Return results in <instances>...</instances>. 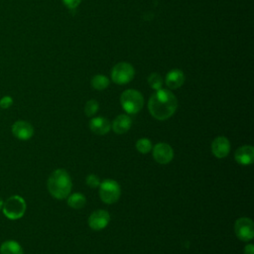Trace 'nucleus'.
<instances>
[{
  "instance_id": "1",
  "label": "nucleus",
  "mask_w": 254,
  "mask_h": 254,
  "mask_svg": "<svg viewBox=\"0 0 254 254\" xmlns=\"http://www.w3.org/2000/svg\"><path fill=\"white\" fill-rule=\"evenodd\" d=\"M178 100L174 93L167 89H158L151 95L148 101V109L151 115L158 120L170 118L177 110Z\"/></svg>"
},
{
  "instance_id": "2",
  "label": "nucleus",
  "mask_w": 254,
  "mask_h": 254,
  "mask_svg": "<svg viewBox=\"0 0 254 254\" xmlns=\"http://www.w3.org/2000/svg\"><path fill=\"white\" fill-rule=\"evenodd\" d=\"M47 186L52 196L58 199H64L70 193L72 183L65 170L58 169L50 175Z\"/></svg>"
},
{
  "instance_id": "3",
  "label": "nucleus",
  "mask_w": 254,
  "mask_h": 254,
  "mask_svg": "<svg viewBox=\"0 0 254 254\" xmlns=\"http://www.w3.org/2000/svg\"><path fill=\"white\" fill-rule=\"evenodd\" d=\"M120 103L123 109L129 114L138 113L144 104L143 95L135 89H127L120 96Z\"/></svg>"
},
{
  "instance_id": "4",
  "label": "nucleus",
  "mask_w": 254,
  "mask_h": 254,
  "mask_svg": "<svg viewBox=\"0 0 254 254\" xmlns=\"http://www.w3.org/2000/svg\"><path fill=\"white\" fill-rule=\"evenodd\" d=\"M2 211L4 215L11 220L21 218L26 211V202L20 195H12L3 203Z\"/></svg>"
},
{
  "instance_id": "5",
  "label": "nucleus",
  "mask_w": 254,
  "mask_h": 254,
  "mask_svg": "<svg viewBox=\"0 0 254 254\" xmlns=\"http://www.w3.org/2000/svg\"><path fill=\"white\" fill-rule=\"evenodd\" d=\"M121 195L119 184L113 180H105L99 185V196L107 204L115 203Z\"/></svg>"
},
{
  "instance_id": "6",
  "label": "nucleus",
  "mask_w": 254,
  "mask_h": 254,
  "mask_svg": "<svg viewBox=\"0 0 254 254\" xmlns=\"http://www.w3.org/2000/svg\"><path fill=\"white\" fill-rule=\"evenodd\" d=\"M135 71L129 63H118L114 65L111 71V78L117 84H125L132 80Z\"/></svg>"
},
{
  "instance_id": "7",
  "label": "nucleus",
  "mask_w": 254,
  "mask_h": 254,
  "mask_svg": "<svg viewBox=\"0 0 254 254\" xmlns=\"http://www.w3.org/2000/svg\"><path fill=\"white\" fill-rule=\"evenodd\" d=\"M234 231L242 241H250L254 237V223L249 217H240L235 221Z\"/></svg>"
},
{
  "instance_id": "8",
  "label": "nucleus",
  "mask_w": 254,
  "mask_h": 254,
  "mask_svg": "<svg viewBox=\"0 0 254 254\" xmlns=\"http://www.w3.org/2000/svg\"><path fill=\"white\" fill-rule=\"evenodd\" d=\"M153 157L159 164H169L174 158V150L167 143H158L153 148Z\"/></svg>"
},
{
  "instance_id": "9",
  "label": "nucleus",
  "mask_w": 254,
  "mask_h": 254,
  "mask_svg": "<svg viewBox=\"0 0 254 254\" xmlns=\"http://www.w3.org/2000/svg\"><path fill=\"white\" fill-rule=\"evenodd\" d=\"M110 221V214L104 209L93 211L88 217V225L93 230H101L105 228Z\"/></svg>"
},
{
  "instance_id": "10",
  "label": "nucleus",
  "mask_w": 254,
  "mask_h": 254,
  "mask_svg": "<svg viewBox=\"0 0 254 254\" xmlns=\"http://www.w3.org/2000/svg\"><path fill=\"white\" fill-rule=\"evenodd\" d=\"M12 133L19 140H29L34 135L33 126L24 120H18L12 125Z\"/></svg>"
},
{
  "instance_id": "11",
  "label": "nucleus",
  "mask_w": 254,
  "mask_h": 254,
  "mask_svg": "<svg viewBox=\"0 0 254 254\" xmlns=\"http://www.w3.org/2000/svg\"><path fill=\"white\" fill-rule=\"evenodd\" d=\"M211 152L218 159L225 158L230 152V142L224 136L216 137L211 143Z\"/></svg>"
},
{
  "instance_id": "12",
  "label": "nucleus",
  "mask_w": 254,
  "mask_h": 254,
  "mask_svg": "<svg viewBox=\"0 0 254 254\" xmlns=\"http://www.w3.org/2000/svg\"><path fill=\"white\" fill-rule=\"evenodd\" d=\"M234 159L240 165H251L254 161V148L251 145L241 146L236 150Z\"/></svg>"
},
{
  "instance_id": "13",
  "label": "nucleus",
  "mask_w": 254,
  "mask_h": 254,
  "mask_svg": "<svg viewBox=\"0 0 254 254\" xmlns=\"http://www.w3.org/2000/svg\"><path fill=\"white\" fill-rule=\"evenodd\" d=\"M89 128L96 135H105L110 131L111 124L104 117H94L89 122Z\"/></svg>"
},
{
  "instance_id": "14",
  "label": "nucleus",
  "mask_w": 254,
  "mask_h": 254,
  "mask_svg": "<svg viewBox=\"0 0 254 254\" xmlns=\"http://www.w3.org/2000/svg\"><path fill=\"white\" fill-rule=\"evenodd\" d=\"M185 81V74L181 69L174 68L166 75V84L169 88L176 89L183 85Z\"/></svg>"
},
{
  "instance_id": "15",
  "label": "nucleus",
  "mask_w": 254,
  "mask_h": 254,
  "mask_svg": "<svg viewBox=\"0 0 254 254\" xmlns=\"http://www.w3.org/2000/svg\"><path fill=\"white\" fill-rule=\"evenodd\" d=\"M132 120L131 118L126 114H120L118 115L113 123H112V129L116 134H124L131 128Z\"/></svg>"
},
{
  "instance_id": "16",
  "label": "nucleus",
  "mask_w": 254,
  "mask_h": 254,
  "mask_svg": "<svg viewBox=\"0 0 254 254\" xmlns=\"http://www.w3.org/2000/svg\"><path fill=\"white\" fill-rule=\"evenodd\" d=\"M1 254H23L22 246L15 240L4 241L0 246Z\"/></svg>"
},
{
  "instance_id": "17",
  "label": "nucleus",
  "mask_w": 254,
  "mask_h": 254,
  "mask_svg": "<svg viewBox=\"0 0 254 254\" xmlns=\"http://www.w3.org/2000/svg\"><path fill=\"white\" fill-rule=\"evenodd\" d=\"M86 203V198L81 192H74L70 194L67 198V204L74 208V209H79L82 208Z\"/></svg>"
},
{
  "instance_id": "18",
  "label": "nucleus",
  "mask_w": 254,
  "mask_h": 254,
  "mask_svg": "<svg viewBox=\"0 0 254 254\" xmlns=\"http://www.w3.org/2000/svg\"><path fill=\"white\" fill-rule=\"evenodd\" d=\"M108 84H109L108 77H106L105 75H102V74H97V75L93 76L91 79V86L97 90L105 89L108 86Z\"/></svg>"
},
{
  "instance_id": "19",
  "label": "nucleus",
  "mask_w": 254,
  "mask_h": 254,
  "mask_svg": "<svg viewBox=\"0 0 254 254\" xmlns=\"http://www.w3.org/2000/svg\"><path fill=\"white\" fill-rule=\"evenodd\" d=\"M135 146H136L137 151L140 152L141 154H147L153 148L152 142L148 138H140V139H138L136 144H135Z\"/></svg>"
},
{
  "instance_id": "20",
  "label": "nucleus",
  "mask_w": 254,
  "mask_h": 254,
  "mask_svg": "<svg viewBox=\"0 0 254 254\" xmlns=\"http://www.w3.org/2000/svg\"><path fill=\"white\" fill-rule=\"evenodd\" d=\"M148 83H149V85H150L152 88L158 90V89H161V88H162L163 79H162V77H161V75H160L159 73L153 72V73L150 74L149 77H148Z\"/></svg>"
},
{
  "instance_id": "21",
  "label": "nucleus",
  "mask_w": 254,
  "mask_h": 254,
  "mask_svg": "<svg viewBox=\"0 0 254 254\" xmlns=\"http://www.w3.org/2000/svg\"><path fill=\"white\" fill-rule=\"evenodd\" d=\"M98 102L94 99H90L85 103L84 106V113L87 117H91L93 116L97 111H98Z\"/></svg>"
},
{
  "instance_id": "22",
  "label": "nucleus",
  "mask_w": 254,
  "mask_h": 254,
  "mask_svg": "<svg viewBox=\"0 0 254 254\" xmlns=\"http://www.w3.org/2000/svg\"><path fill=\"white\" fill-rule=\"evenodd\" d=\"M86 185L91 188V189H95L97 187H99L100 185V179L97 175H94V174H90L86 177Z\"/></svg>"
},
{
  "instance_id": "23",
  "label": "nucleus",
  "mask_w": 254,
  "mask_h": 254,
  "mask_svg": "<svg viewBox=\"0 0 254 254\" xmlns=\"http://www.w3.org/2000/svg\"><path fill=\"white\" fill-rule=\"evenodd\" d=\"M63 2L68 9H74L81 2V0H63Z\"/></svg>"
},
{
  "instance_id": "24",
  "label": "nucleus",
  "mask_w": 254,
  "mask_h": 254,
  "mask_svg": "<svg viewBox=\"0 0 254 254\" xmlns=\"http://www.w3.org/2000/svg\"><path fill=\"white\" fill-rule=\"evenodd\" d=\"M12 102H13V100H12V98L10 96H5V97H3L1 99L0 106L3 107V108H8L12 104Z\"/></svg>"
},
{
  "instance_id": "25",
  "label": "nucleus",
  "mask_w": 254,
  "mask_h": 254,
  "mask_svg": "<svg viewBox=\"0 0 254 254\" xmlns=\"http://www.w3.org/2000/svg\"><path fill=\"white\" fill-rule=\"evenodd\" d=\"M244 254H254V246L252 244H247L244 247Z\"/></svg>"
},
{
  "instance_id": "26",
  "label": "nucleus",
  "mask_w": 254,
  "mask_h": 254,
  "mask_svg": "<svg viewBox=\"0 0 254 254\" xmlns=\"http://www.w3.org/2000/svg\"><path fill=\"white\" fill-rule=\"evenodd\" d=\"M3 203H4V201L2 200V198L0 197V209L2 208V206H3Z\"/></svg>"
}]
</instances>
